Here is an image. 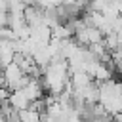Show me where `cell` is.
Wrapping results in <instances>:
<instances>
[{
  "label": "cell",
  "instance_id": "obj_1",
  "mask_svg": "<svg viewBox=\"0 0 122 122\" xmlns=\"http://www.w3.org/2000/svg\"><path fill=\"white\" fill-rule=\"evenodd\" d=\"M10 103H11V107H13L15 111H25V109L30 107L32 101L27 97V93H25L23 90H15V92H11V95H10Z\"/></svg>",
  "mask_w": 122,
  "mask_h": 122
},
{
  "label": "cell",
  "instance_id": "obj_2",
  "mask_svg": "<svg viewBox=\"0 0 122 122\" xmlns=\"http://www.w3.org/2000/svg\"><path fill=\"white\" fill-rule=\"evenodd\" d=\"M42 120V112L34 111V109H25V111H19V122H40Z\"/></svg>",
  "mask_w": 122,
  "mask_h": 122
}]
</instances>
